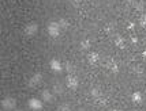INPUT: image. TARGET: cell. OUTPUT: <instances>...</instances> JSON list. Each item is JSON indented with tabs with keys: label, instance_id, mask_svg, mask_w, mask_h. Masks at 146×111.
<instances>
[{
	"label": "cell",
	"instance_id": "cell-1",
	"mask_svg": "<svg viewBox=\"0 0 146 111\" xmlns=\"http://www.w3.org/2000/svg\"><path fill=\"white\" fill-rule=\"evenodd\" d=\"M105 67H107L111 72H113V73H117V72H119V65H117V62L115 61L112 57H107V58H105Z\"/></svg>",
	"mask_w": 146,
	"mask_h": 111
},
{
	"label": "cell",
	"instance_id": "cell-2",
	"mask_svg": "<svg viewBox=\"0 0 146 111\" xmlns=\"http://www.w3.org/2000/svg\"><path fill=\"white\" fill-rule=\"evenodd\" d=\"M1 106H3L6 110H14L15 106H17V100L14 98H10V96H8V98L1 100Z\"/></svg>",
	"mask_w": 146,
	"mask_h": 111
},
{
	"label": "cell",
	"instance_id": "cell-3",
	"mask_svg": "<svg viewBox=\"0 0 146 111\" xmlns=\"http://www.w3.org/2000/svg\"><path fill=\"white\" fill-rule=\"evenodd\" d=\"M48 33H49L51 37H57L60 34V27L57 25V22H51L48 25Z\"/></svg>",
	"mask_w": 146,
	"mask_h": 111
},
{
	"label": "cell",
	"instance_id": "cell-4",
	"mask_svg": "<svg viewBox=\"0 0 146 111\" xmlns=\"http://www.w3.org/2000/svg\"><path fill=\"white\" fill-rule=\"evenodd\" d=\"M66 83H67V86L70 87L71 89H75L78 87V79H76L75 74H68L66 77Z\"/></svg>",
	"mask_w": 146,
	"mask_h": 111
},
{
	"label": "cell",
	"instance_id": "cell-5",
	"mask_svg": "<svg viewBox=\"0 0 146 111\" xmlns=\"http://www.w3.org/2000/svg\"><path fill=\"white\" fill-rule=\"evenodd\" d=\"M37 30H38L37 23H29V25L25 27V34L29 35V37H32V35H34V34L37 33Z\"/></svg>",
	"mask_w": 146,
	"mask_h": 111
},
{
	"label": "cell",
	"instance_id": "cell-6",
	"mask_svg": "<svg viewBox=\"0 0 146 111\" xmlns=\"http://www.w3.org/2000/svg\"><path fill=\"white\" fill-rule=\"evenodd\" d=\"M42 81V74L41 73H36L32 76V79L29 80V86L30 87H37L38 84H41Z\"/></svg>",
	"mask_w": 146,
	"mask_h": 111
},
{
	"label": "cell",
	"instance_id": "cell-7",
	"mask_svg": "<svg viewBox=\"0 0 146 111\" xmlns=\"http://www.w3.org/2000/svg\"><path fill=\"white\" fill-rule=\"evenodd\" d=\"M127 1L130 6H133L138 11H143V8H145V3L142 0H127Z\"/></svg>",
	"mask_w": 146,
	"mask_h": 111
},
{
	"label": "cell",
	"instance_id": "cell-8",
	"mask_svg": "<svg viewBox=\"0 0 146 111\" xmlns=\"http://www.w3.org/2000/svg\"><path fill=\"white\" fill-rule=\"evenodd\" d=\"M29 106H30V108L33 110H40V108H42V103L38 100V99H30L29 100Z\"/></svg>",
	"mask_w": 146,
	"mask_h": 111
},
{
	"label": "cell",
	"instance_id": "cell-9",
	"mask_svg": "<svg viewBox=\"0 0 146 111\" xmlns=\"http://www.w3.org/2000/svg\"><path fill=\"white\" fill-rule=\"evenodd\" d=\"M88 60H89L90 64H97V62L100 61V56H98V53H96V52H90L89 54H88Z\"/></svg>",
	"mask_w": 146,
	"mask_h": 111
},
{
	"label": "cell",
	"instance_id": "cell-10",
	"mask_svg": "<svg viewBox=\"0 0 146 111\" xmlns=\"http://www.w3.org/2000/svg\"><path fill=\"white\" fill-rule=\"evenodd\" d=\"M41 96H42V100H44V102H48V103L53 100V95H52V92L48 91V89H44V91L41 92Z\"/></svg>",
	"mask_w": 146,
	"mask_h": 111
},
{
	"label": "cell",
	"instance_id": "cell-11",
	"mask_svg": "<svg viewBox=\"0 0 146 111\" xmlns=\"http://www.w3.org/2000/svg\"><path fill=\"white\" fill-rule=\"evenodd\" d=\"M64 69L68 72L70 74H74L75 73V71H76V68H75V65L74 64H71V62H64Z\"/></svg>",
	"mask_w": 146,
	"mask_h": 111
},
{
	"label": "cell",
	"instance_id": "cell-12",
	"mask_svg": "<svg viewBox=\"0 0 146 111\" xmlns=\"http://www.w3.org/2000/svg\"><path fill=\"white\" fill-rule=\"evenodd\" d=\"M51 68L53 69V71H56V72H60V71L63 69V67H62V64L57 61V60H52L51 61Z\"/></svg>",
	"mask_w": 146,
	"mask_h": 111
},
{
	"label": "cell",
	"instance_id": "cell-13",
	"mask_svg": "<svg viewBox=\"0 0 146 111\" xmlns=\"http://www.w3.org/2000/svg\"><path fill=\"white\" fill-rule=\"evenodd\" d=\"M57 25H59V27H60V30H62V29H64V30H67V29L70 27V23H68V20H67V19H64V18L59 19Z\"/></svg>",
	"mask_w": 146,
	"mask_h": 111
},
{
	"label": "cell",
	"instance_id": "cell-14",
	"mask_svg": "<svg viewBox=\"0 0 146 111\" xmlns=\"http://www.w3.org/2000/svg\"><path fill=\"white\" fill-rule=\"evenodd\" d=\"M96 103L100 106H105L108 104V98L107 96H104V95H100L98 98H96Z\"/></svg>",
	"mask_w": 146,
	"mask_h": 111
},
{
	"label": "cell",
	"instance_id": "cell-15",
	"mask_svg": "<svg viewBox=\"0 0 146 111\" xmlns=\"http://www.w3.org/2000/svg\"><path fill=\"white\" fill-rule=\"evenodd\" d=\"M142 93L141 92H134L133 95H131V100H133L134 103H141L142 102Z\"/></svg>",
	"mask_w": 146,
	"mask_h": 111
},
{
	"label": "cell",
	"instance_id": "cell-16",
	"mask_svg": "<svg viewBox=\"0 0 146 111\" xmlns=\"http://www.w3.org/2000/svg\"><path fill=\"white\" fill-rule=\"evenodd\" d=\"M104 30H105V33H107L108 35H112L115 33V25L113 23H108V25L104 27Z\"/></svg>",
	"mask_w": 146,
	"mask_h": 111
},
{
	"label": "cell",
	"instance_id": "cell-17",
	"mask_svg": "<svg viewBox=\"0 0 146 111\" xmlns=\"http://www.w3.org/2000/svg\"><path fill=\"white\" fill-rule=\"evenodd\" d=\"M115 43H116V46H119V48H124V38L120 37V35H117V37L115 38Z\"/></svg>",
	"mask_w": 146,
	"mask_h": 111
},
{
	"label": "cell",
	"instance_id": "cell-18",
	"mask_svg": "<svg viewBox=\"0 0 146 111\" xmlns=\"http://www.w3.org/2000/svg\"><path fill=\"white\" fill-rule=\"evenodd\" d=\"M81 49L82 50H89L90 49V41L89 39H82V41H81Z\"/></svg>",
	"mask_w": 146,
	"mask_h": 111
},
{
	"label": "cell",
	"instance_id": "cell-19",
	"mask_svg": "<svg viewBox=\"0 0 146 111\" xmlns=\"http://www.w3.org/2000/svg\"><path fill=\"white\" fill-rule=\"evenodd\" d=\"M63 86H62V84H60V83H56V84H55V86H53V92H56V93H59V95H60V93H63Z\"/></svg>",
	"mask_w": 146,
	"mask_h": 111
},
{
	"label": "cell",
	"instance_id": "cell-20",
	"mask_svg": "<svg viewBox=\"0 0 146 111\" xmlns=\"http://www.w3.org/2000/svg\"><path fill=\"white\" fill-rule=\"evenodd\" d=\"M133 72L135 74H142L143 73V68L141 65H135V67H133Z\"/></svg>",
	"mask_w": 146,
	"mask_h": 111
},
{
	"label": "cell",
	"instance_id": "cell-21",
	"mask_svg": "<svg viewBox=\"0 0 146 111\" xmlns=\"http://www.w3.org/2000/svg\"><path fill=\"white\" fill-rule=\"evenodd\" d=\"M90 92H92V96H93L94 99H96V98H98L100 95H102V92L100 91V89H98V88H93V89H92Z\"/></svg>",
	"mask_w": 146,
	"mask_h": 111
},
{
	"label": "cell",
	"instance_id": "cell-22",
	"mask_svg": "<svg viewBox=\"0 0 146 111\" xmlns=\"http://www.w3.org/2000/svg\"><path fill=\"white\" fill-rule=\"evenodd\" d=\"M139 25L141 27H145L146 29V14H142L139 16Z\"/></svg>",
	"mask_w": 146,
	"mask_h": 111
},
{
	"label": "cell",
	"instance_id": "cell-23",
	"mask_svg": "<svg viewBox=\"0 0 146 111\" xmlns=\"http://www.w3.org/2000/svg\"><path fill=\"white\" fill-rule=\"evenodd\" d=\"M57 111H70V104H67V103L60 104L59 106V108H57Z\"/></svg>",
	"mask_w": 146,
	"mask_h": 111
},
{
	"label": "cell",
	"instance_id": "cell-24",
	"mask_svg": "<svg viewBox=\"0 0 146 111\" xmlns=\"http://www.w3.org/2000/svg\"><path fill=\"white\" fill-rule=\"evenodd\" d=\"M71 3V6L72 7H75V8H78V7L81 6V0H68Z\"/></svg>",
	"mask_w": 146,
	"mask_h": 111
},
{
	"label": "cell",
	"instance_id": "cell-25",
	"mask_svg": "<svg viewBox=\"0 0 146 111\" xmlns=\"http://www.w3.org/2000/svg\"><path fill=\"white\" fill-rule=\"evenodd\" d=\"M112 111H123V110H117V108H115V110H112Z\"/></svg>",
	"mask_w": 146,
	"mask_h": 111
},
{
	"label": "cell",
	"instance_id": "cell-26",
	"mask_svg": "<svg viewBox=\"0 0 146 111\" xmlns=\"http://www.w3.org/2000/svg\"><path fill=\"white\" fill-rule=\"evenodd\" d=\"M15 111H23V110H15Z\"/></svg>",
	"mask_w": 146,
	"mask_h": 111
}]
</instances>
